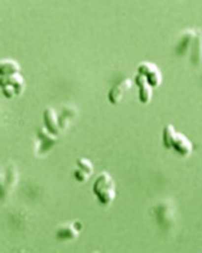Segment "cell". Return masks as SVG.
Segmentation results:
<instances>
[{
  "label": "cell",
  "instance_id": "obj_1",
  "mask_svg": "<svg viewBox=\"0 0 202 253\" xmlns=\"http://www.w3.org/2000/svg\"><path fill=\"white\" fill-rule=\"evenodd\" d=\"M93 193L95 194L100 204L105 207L113 204L116 198V186L113 176L106 171L101 172L94 182Z\"/></svg>",
  "mask_w": 202,
  "mask_h": 253
},
{
  "label": "cell",
  "instance_id": "obj_2",
  "mask_svg": "<svg viewBox=\"0 0 202 253\" xmlns=\"http://www.w3.org/2000/svg\"><path fill=\"white\" fill-rule=\"evenodd\" d=\"M138 74L144 76L152 87H158L163 81V75H162L159 67L156 63L148 62V61H144L139 65Z\"/></svg>",
  "mask_w": 202,
  "mask_h": 253
},
{
  "label": "cell",
  "instance_id": "obj_3",
  "mask_svg": "<svg viewBox=\"0 0 202 253\" xmlns=\"http://www.w3.org/2000/svg\"><path fill=\"white\" fill-rule=\"evenodd\" d=\"M132 86H133V81H132V79H125V80L115 84V85L110 89L107 99H109L110 103L116 105V104H119L123 100L125 92L129 89H132Z\"/></svg>",
  "mask_w": 202,
  "mask_h": 253
},
{
  "label": "cell",
  "instance_id": "obj_4",
  "mask_svg": "<svg viewBox=\"0 0 202 253\" xmlns=\"http://www.w3.org/2000/svg\"><path fill=\"white\" fill-rule=\"evenodd\" d=\"M172 148H173L179 156H183V157L190 156L191 152L194 151L192 142H191L185 134H182V133H176V137H174L173 143H172Z\"/></svg>",
  "mask_w": 202,
  "mask_h": 253
},
{
  "label": "cell",
  "instance_id": "obj_5",
  "mask_svg": "<svg viewBox=\"0 0 202 253\" xmlns=\"http://www.w3.org/2000/svg\"><path fill=\"white\" fill-rule=\"evenodd\" d=\"M134 81H135V84L139 87V100H140V103L148 104L150 99H152V96H153V87L150 86L147 79L143 75H140V74L135 76Z\"/></svg>",
  "mask_w": 202,
  "mask_h": 253
},
{
  "label": "cell",
  "instance_id": "obj_6",
  "mask_svg": "<svg viewBox=\"0 0 202 253\" xmlns=\"http://www.w3.org/2000/svg\"><path fill=\"white\" fill-rule=\"evenodd\" d=\"M43 122L44 128H46L49 133H52V134L55 135L60 134V121H58L57 114H56V112L52 108H47L43 112Z\"/></svg>",
  "mask_w": 202,
  "mask_h": 253
},
{
  "label": "cell",
  "instance_id": "obj_7",
  "mask_svg": "<svg viewBox=\"0 0 202 253\" xmlns=\"http://www.w3.org/2000/svg\"><path fill=\"white\" fill-rule=\"evenodd\" d=\"M0 85H9L15 90L17 95L22 94L26 86V83H24L23 76L20 75L19 72L17 74H12V75L6 76H0Z\"/></svg>",
  "mask_w": 202,
  "mask_h": 253
},
{
  "label": "cell",
  "instance_id": "obj_8",
  "mask_svg": "<svg viewBox=\"0 0 202 253\" xmlns=\"http://www.w3.org/2000/svg\"><path fill=\"white\" fill-rule=\"evenodd\" d=\"M82 225H80L78 221L72 223V224H64L61 225L57 230V238L58 239H75L78 237L80 229Z\"/></svg>",
  "mask_w": 202,
  "mask_h": 253
},
{
  "label": "cell",
  "instance_id": "obj_9",
  "mask_svg": "<svg viewBox=\"0 0 202 253\" xmlns=\"http://www.w3.org/2000/svg\"><path fill=\"white\" fill-rule=\"evenodd\" d=\"M20 71V65L14 60H1L0 61V76L12 75Z\"/></svg>",
  "mask_w": 202,
  "mask_h": 253
},
{
  "label": "cell",
  "instance_id": "obj_10",
  "mask_svg": "<svg viewBox=\"0 0 202 253\" xmlns=\"http://www.w3.org/2000/svg\"><path fill=\"white\" fill-rule=\"evenodd\" d=\"M176 129L172 124H167L163 129V144L167 150H172V143L176 137Z\"/></svg>",
  "mask_w": 202,
  "mask_h": 253
},
{
  "label": "cell",
  "instance_id": "obj_11",
  "mask_svg": "<svg viewBox=\"0 0 202 253\" xmlns=\"http://www.w3.org/2000/svg\"><path fill=\"white\" fill-rule=\"evenodd\" d=\"M77 167L80 170L85 171L86 173H89L90 176L94 173V166L93 164L87 160V158H78L77 160Z\"/></svg>",
  "mask_w": 202,
  "mask_h": 253
},
{
  "label": "cell",
  "instance_id": "obj_12",
  "mask_svg": "<svg viewBox=\"0 0 202 253\" xmlns=\"http://www.w3.org/2000/svg\"><path fill=\"white\" fill-rule=\"evenodd\" d=\"M73 177H75L78 182H85V181H87V180H89L90 175H89V173L85 172V171L77 169V170L73 172Z\"/></svg>",
  "mask_w": 202,
  "mask_h": 253
}]
</instances>
